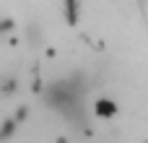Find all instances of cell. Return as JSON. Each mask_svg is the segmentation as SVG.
I'll use <instances>...</instances> for the list:
<instances>
[{
  "mask_svg": "<svg viewBox=\"0 0 148 143\" xmlns=\"http://www.w3.org/2000/svg\"><path fill=\"white\" fill-rule=\"evenodd\" d=\"M23 42H26V47H31V50L44 47V26L31 18V21L23 26Z\"/></svg>",
  "mask_w": 148,
  "mask_h": 143,
  "instance_id": "obj_1",
  "label": "cell"
},
{
  "mask_svg": "<svg viewBox=\"0 0 148 143\" xmlns=\"http://www.w3.org/2000/svg\"><path fill=\"white\" fill-rule=\"evenodd\" d=\"M94 115H96L99 120H112V117L117 115V102H114V99H107V96L96 99V102H94Z\"/></svg>",
  "mask_w": 148,
  "mask_h": 143,
  "instance_id": "obj_2",
  "label": "cell"
},
{
  "mask_svg": "<svg viewBox=\"0 0 148 143\" xmlns=\"http://www.w3.org/2000/svg\"><path fill=\"white\" fill-rule=\"evenodd\" d=\"M21 91V81L13 73H3L0 76V99H10Z\"/></svg>",
  "mask_w": 148,
  "mask_h": 143,
  "instance_id": "obj_3",
  "label": "cell"
},
{
  "mask_svg": "<svg viewBox=\"0 0 148 143\" xmlns=\"http://www.w3.org/2000/svg\"><path fill=\"white\" fill-rule=\"evenodd\" d=\"M62 13H65L68 23H78V18H81V0H65L62 3Z\"/></svg>",
  "mask_w": 148,
  "mask_h": 143,
  "instance_id": "obj_4",
  "label": "cell"
},
{
  "mask_svg": "<svg viewBox=\"0 0 148 143\" xmlns=\"http://www.w3.org/2000/svg\"><path fill=\"white\" fill-rule=\"evenodd\" d=\"M18 125H21V122H18L16 117H8V120L0 125V141H8V138H13V135H16V130H18Z\"/></svg>",
  "mask_w": 148,
  "mask_h": 143,
  "instance_id": "obj_5",
  "label": "cell"
},
{
  "mask_svg": "<svg viewBox=\"0 0 148 143\" xmlns=\"http://www.w3.org/2000/svg\"><path fill=\"white\" fill-rule=\"evenodd\" d=\"M10 29H13V18H0V36L5 31H10Z\"/></svg>",
  "mask_w": 148,
  "mask_h": 143,
  "instance_id": "obj_6",
  "label": "cell"
},
{
  "mask_svg": "<svg viewBox=\"0 0 148 143\" xmlns=\"http://www.w3.org/2000/svg\"><path fill=\"white\" fill-rule=\"evenodd\" d=\"M26 115H29V109H26V107H18V112H16L13 117H16L18 122H23V120H26Z\"/></svg>",
  "mask_w": 148,
  "mask_h": 143,
  "instance_id": "obj_7",
  "label": "cell"
}]
</instances>
